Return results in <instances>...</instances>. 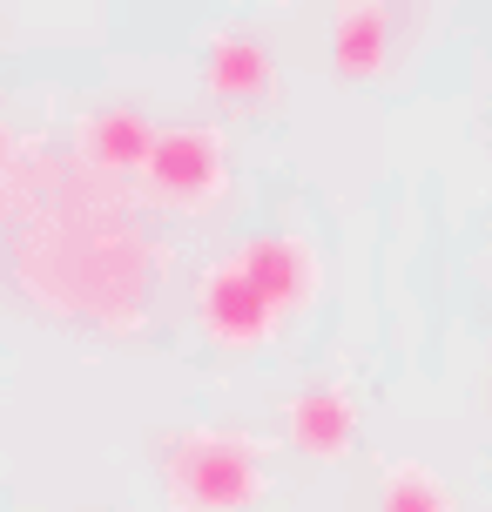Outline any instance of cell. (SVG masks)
I'll list each match as a JSON object with an SVG mask.
<instances>
[{
  "mask_svg": "<svg viewBox=\"0 0 492 512\" xmlns=\"http://www.w3.org/2000/svg\"><path fill=\"white\" fill-rule=\"evenodd\" d=\"M284 438L317 465H337L351 459L358 445V398L337 391V384H317V391H297L284 405Z\"/></svg>",
  "mask_w": 492,
  "mask_h": 512,
  "instance_id": "52a82bcc",
  "label": "cell"
},
{
  "mask_svg": "<svg viewBox=\"0 0 492 512\" xmlns=\"http://www.w3.org/2000/svg\"><path fill=\"white\" fill-rule=\"evenodd\" d=\"M378 512H459V506H452V486H445L432 465L391 459L385 479H378Z\"/></svg>",
  "mask_w": 492,
  "mask_h": 512,
  "instance_id": "30bf717a",
  "label": "cell"
},
{
  "mask_svg": "<svg viewBox=\"0 0 492 512\" xmlns=\"http://www.w3.org/2000/svg\"><path fill=\"white\" fill-rule=\"evenodd\" d=\"M149 243L135 236L122 203L81 176H54V216L34 223L21 256V283L61 317H108L135 324L149 290Z\"/></svg>",
  "mask_w": 492,
  "mask_h": 512,
  "instance_id": "6da1fadb",
  "label": "cell"
},
{
  "mask_svg": "<svg viewBox=\"0 0 492 512\" xmlns=\"http://www.w3.org/2000/svg\"><path fill=\"white\" fill-rule=\"evenodd\" d=\"M230 263L250 277V290H257L277 317L311 310L317 290H324V263H317V243H311V236H290V230L243 236V243L230 250Z\"/></svg>",
  "mask_w": 492,
  "mask_h": 512,
  "instance_id": "277c9868",
  "label": "cell"
},
{
  "mask_svg": "<svg viewBox=\"0 0 492 512\" xmlns=\"http://www.w3.org/2000/svg\"><path fill=\"white\" fill-rule=\"evenodd\" d=\"M7 169H14V128L0 122V176H7Z\"/></svg>",
  "mask_w": 492,
  "mask_h": 512,
  "instance_id": "8fae6325",
  "label": "cell"
},
{
  "mask_svg": "<svg viewBox=\"0 0 492 512\" xmlns=\"http://www.w3.org/2000/svg\"><path fill=\"white\" fill-rule=\"evenodd\" d=\"M263 486V452L243 432H182L162 459V492L176 512H250Z\"/></svg>",
  "mask_w": 492,
  "mask_h": 512,
  "instance_id": "7a4b0ae2",
  "label": "cell"
},
{
  "mask_svg": "<svg viewBox=\"0 0 492 512\" xmlns=\"http://www.w3.org/2000/svg\"><path fill=\"white\" fill-rule=\"evenodd\" d=\"M203 81H209L216 102L257 108V102H270V88H277V61H270V48H263L250 27H223V34H209Z\"/></svg>",
  "mask_w": 492,
  "mask_h": 512,
  "instance_id": "ba28073f",
  "label": "cell"
},
{
  "mask_svg": "<svg viewBox=\"0 0 492 512\" xmlns=\"http://www.w3.org/2000/svg\"><path fill=\"white\" fill-rule=\"evenodd\" d=\"M196 324H203V337L223 344V351H263L284 317L263 304L257 290H250V277L223 256V263H209L203 277H196Z\"/></svg>",
  "mask_w": 492,
  "mask_h": 512,
  "instance_id": "5b68a950",
  "label": "cell"
},
{
  "mask_svg": "<svg viewBox=\"0 0 492 512\" xmlns=\"http://www.w3.org/2000/svg\"><path fill=\"white\" fill-rule=\"evenodd\" d=\"M391 61V14L385 7H337L331 14V68L344 81H371Z\"/></svg>",
  "mask_w": 492,
  "mask_h": 512,
  "instance_id": "9c48e42d",
  "label": "cell"
},
{
  "mask_svg": "<svg viewBox=\"0 0 492 512\" xmlns=\"http://www.w3.org/2000/svg\"><path fill=\"white\" fill-rule=\"evenodd\" d=\"M149 142H156V122L129 102H108V108H88L75 122V155L88 176H142L149 162Z\"/></svg>",
  "mask_w": 492,
  "mask_h": 512,
  "instance_id": "8992f818",
  "label": "cell"
},
{
  "mask_svg": "<svg viewBox=\"0 0 492 512\" xmlns=\"http://www.w3.org/2000/svg\"><path fill=\"white\" fill-rule=\"evenodd\" d=\"M142 189L162 209H216L230 189V149H223V128L182 122V128H156L149 162H142Z\"/></svg>",
  "mask_w": 492,
  "mask_h": 512,
  "instance_id": "3957f363",
  "label": "cell"
}]
</instances>
